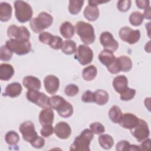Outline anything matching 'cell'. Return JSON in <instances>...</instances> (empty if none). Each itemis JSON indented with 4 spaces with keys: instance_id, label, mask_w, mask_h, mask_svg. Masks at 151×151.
Instances as JSON below:
<instances>
[{
    "instance_id": "obj_49",
    "label": "cell",
    "mask_w": 151,
    "mask_h": 151,
    "mask_svg": "<svg viewBox=\"0 0 151 151\" xmlns=\"http://www.w3.org/2000/svg\"><path fill=\"white\" fill-rule=\"evenodd\" d=\"M143 18H146V19H151V8H150V6H149L148 8H147L145 9L144 12L143 14Z\"/></svg>"
},
{
    "instance_id": "obj_47",
    "label": "cell",
    "mask_w": 151,
    "mask_h": 151,
    "mask_svg": "<svg viewBox=\"0 0 151 151\" xmlns=\"http://www.w3.org/2000/svg\"><path fill=\"white\" fill-rule=\"evenodd\" d=\"M136 6L140 9H144L150 6V1L148 0H137L135 1Z\"/></svg>"
},
{
    "instance_id": "obj_10",
    "label": "cell",
    "mask_w": 151,
    "mask_h": 151,
    "mask_svg": "<svg viewBox=\"0 0 151 151\" xmlns=\"http://www.w3.org/2000/svg\"><path fill=\"white\" fill-rule=\"evenodd\" d=\"M130 132L139 142H141L148 138L150 134V130L147 123L144 120L140 119L137 124L130 130Z\"/></svg>"
},
{
    "instance_id": "obj_3",
    "label": "cell",
    "mask_w": 151,
    "mask_h": 151,
    "mask_svg": "<svg viewBox=\"0 0 151 151\" xmlns=\"http://www.w3.org/2000/svg\"><path fill=\"white\" fill-rule=\"evenodd\" d=\"M53 22V17L46 12H40L37 17L31 19L29 25L35 33H41L45 29L50 27Z\"/></svg>"
},
{
    "instance_id": "obj_31",
    "label": "cell",
    "mask_w": 151,
    "mask_h": 151,
    "mask_svg": "<svg viewBox=\"0 0 151 151\" xmlns=\"http://www.w3.org/2000/svg\"><path fill=\"white\" fill-rule=\"evenodd\" d=\"M62 52L67 55H71L76 52L77 50L76 43L71 40H67L63 41L62 47L61 48Z\"/></svg>"
},
{
    "instance_id": "obj_46",
    "label": "cell",
    "mask_w": 151,
    "mask_h": 151,
    "mask_svg": "<svg viewBox=\"0 0 151 151\" xmlns=\"http://www.w3.org/2000/svg\"><path fill=\"white\" fill-rule=\"evenodd\" d=\"M30 144L32 147L36 149H40L45 145V140L42 137L38 136Z\"/></svg>"
},
{
    "instance_id": "obj_40",
    "label": "cell",
    "mask_w": 151,
    "mask_h": 151,
    "mask_svg": "<svg viewBox=\"0 0 151 151\" xmlns=\"http://www.w3.org/2000/svg\"><path fill=\"white\" fill-rule=\"evenodd\" d=\"M63 41L62 38L57 35H54L49 45L54 50H60L61 48L63 45Z\"/></svg>"
},
{
    "instance_id": "obj_34",
    "label": "cell",
    "mask_w": 151,
    "mask_h": 151,
    "mask_svg": "<svg viewBox=\"0 0 151 151\" xmlns=\"http://www.w3.org/2000/svg\"><path fill=\"white\" fill-rule=\"evenodd\" d=\"M143 14L139 11H134L129 16V22L134 27L140 25L143 22Z\"/></svg>"
},
{
    "instance_id": "obj_11",
    "label": "cell",
    "mask_w": 151,
    "mask_h": 151,
    "mask_svg": "<svg viewBox=\"0 0 151 151\" xmlns=\"http://www.w3.org/2000/svg\"><path fill=\"white\" fill-rule=\"evenodd\" d=\"M19 129L23 139L27 142L31 143L38 136L34 124L31 121L28 120L22 123Z\"/></svg>"
},
{
    "instance_id": "obj_37",
    "label": "cell",
    "mask_w": 151,
    "mask_h": 151,
    "mask_svg": "<svg viewBox=\"0 0 151 151\" xmlns=\"http://www.w3.org/2000/svg\"><path fill=\"white\" fill-rule=\"evenodd\" d=\"M136 94V90L133 88L127 87L120 93V99L123 101H129L134 98Z\"/></svg>"
},
{
    "instance_id": "obj_5",
    "label": "cell",
    "mask_w": 151,
    "mask_h": 151,
    "mask_svg": "<svg viewBox=\"0 0 151 151\" xmlns=\"http://www.w3.org/2000/svg\"><path fill=\"white\" fill-rule=\"evenodd\" d=\"M5 45L13 53L19 55L27 54L32 49V45L29 40H9L6 41Z\"/></svg>"
},
{
    "instance_id": "obj_29",
    "label": "cell",
    "mask_w": 151,
    "mask_h": 151,
    "mask_svg": "<svg viewBox=\"0 0 151 151\" xmlns=\"http://www.w3.org/2000/svg\"><path fill=\"white\" fill-rule=\"evenodd\" d=\"M98 140L100 146L106 150L111 149L114 145V140L113 137L107 134L100 135Z\"/></svg>"
},
{
    "instance_id": "obj_38",
    "label": "cell",
    "mask_w": 151,
    "mask_h": 151,
    "mask_svg": "<svg viewBox=\"0 0 151 151\" xmlns=\"http://www.w3.org/2000/svg\"><path fill=\"white\" fill-rule=\"evenodd\" d=\"M79 91L78 87L74 84H70L67 85L64 89L65 94L69 97H73L76 96Z\"/></svg>"
},
{
    "instance_id": "obj_28",
    "label": "cell",
    "mask_w": 151,
    "mask_h": 151,
    "mask_svg": "<svg viewBox=\"0 0 151 151\" xmlns=\"http://www.w3.org/2000/svg\"><path fill=\"white\" fill-rule=\"evenodd\" d=\"M97 74V69L94 65H90L85 67L82 71V76L86 81L94 80Z\"/></svg>"
},
{
    "instance_id": "obj_39",
    "label": "cell",
    "mask_w": 151,
    "mask_h": 151,
    "mask_svg": "<svg viewBox=\"0 0 151 151\" xmlns=\"http://www.w3.org/2000/svg\"><path fill=\"white\" fill-rule=\"evenodd\" d=\"M90 129L95 134H101L105 132L104 126L99 122H94L90 125Z\"/></svg>"
},
{
    "instance_id": "obj_6",
    "label": "cell",
    "mask_w": 151,
    "mask_h": 151,
    "mask_svg": "<svg viewBox=\"0 0 151 151\" xmlns=\"http://www.w3.org/2000/svg\"><path fill=\"white\" fill-rule=\"evenodd\" d=\"M26 97L28 100L41 108H45L50 106V97L45 93L40 92L38 90H28L27 92Z\"/></svg>"
},
{
    "instance_id": "obj_23",
    "label": "cell",
    "mask_w": 151,
    "mask_h": 151,
    "mask_svg": "<svg viewBox=\"0 0 151 151\" xmlns=\"http://www.w3.org/2000/svg\"><path fill=\"white\" fill-rule=\"evenodd\" d=\"M60 32L65 39L72 38L75 33V27L69 21L63 22L60 27Z\"/></svg>"
},
{
    "instance_id": "obj_17",
    "label": "cell",
    "mask_w": 151,
    "mask_h": 151,
    "mask_svg": "<svg viewBox=\"0 0 151 151\" xmlns=\"http://www.w3.org/2000/svg\"><path fill=\"white\" fill-rule=\"evenodd\" d=\"M98 58L100 63L106 67L107 69L110 68L117 59L113 52L105 49L100 52Z\"/></svg>"
},
{
    "instance_id": "obj_30",
    "label": "cell",
    "mask_w": 151,
    "mask_h": 151,
    "mask_svg": "<svg viewBox=\"0 0 151 151\" xmlns=\"http://www.w3.org/2000/svg\"><path fill=\"white\" fill-rule=\"evenodd\" d=\"M116 149L117 151H139V146L135 145H130L129 141L122 140L119 142L116 146Z\"/></svg>"
},
{
    "instance_id": "obj_33",
    "label": "cell",
    "mask_w": 151,
    "mask_h": 151,
    "mask_svg": "<svg viewBox=\"0 0 151 151\" xmlns=\"http://www.w3.org/2000/svg\"><path fill=\"white\" fill-rule=\"evenodd\" d=\"M122 114H123L120 107L116 105L112 106L109 111V117L110 120L114 123H119Z\"/></svg>"
},
{
    "instance_id": "obj_18",
    "label": "cell",
    "mask_w": 151,
    "mask_h": 151,
    "mask_svg": "<svg viewBox=\"0 0 151 151\" xmlns=\"http://www.w3.org/2000/svg\"><path fill=\"white\" fill-rule=\"evenodd\" d=\"M22 86L18 82L9 84L5 89L3 96H8L11 98H15L19 96L22 92Z\"/></svg>"
},
{
    "instance_id": "obj_32",
    "label": "cell",
    "mask_w": 151,
    "mask_h": 151,
    "mask_svg": "<svg viewBox=\"0 0 151 151\" xmlns=\"http://www.w3.org/2000/svg\"><path fill=\"white\" fill-rule=\"evenodd\" d=\"M84 1L83 0H70L69 1V4L68 6V11L71 15L78 14L84 4Z\"/></svg>"
},
{
    "instance_id": "obj_1",
    "label": "cell",
    "mask_w": 151,
    "mask_h": 151,
    "mask_svg": "<svg viewBox=\"0 0 151 151\" xmlns=\"http://www.w3.org/2000/svg\"><path fill=\"white\" fill-rule=\"evenodd\" d=\"M75 30L84 45H90L94 42L96 39L94 30L90 24L83 21H78L76 24Z\"/></svg>"
},
{
    "instance_id": "obj_21",
    "label": "cell",
    "mask_w": 151,
    "mask_h": 151,
    "mask_svg": "<svg viewBox=\"0 0 151 151\" xmlns=\"http://www.w3.org/2000/svg\"><path fill=\"white\" fill-rule=\"evenodd\" d=\"M112 84L115 91L120 94L128 87V80L126 76L119 75L114 78Z\"/></svg>"
},
{
    "instance_id": "obj_41",
    "label": "cell",
    "mask_w": 151,
    "mask_h": 151,
    "mask_svg": "<svg viewBox=\"0 0 151 151\" xmlns=\"http://www.w3.org/2000/svg\"><path fill=\"white\" fill-rule=\"evenodd\" d=\"M64 100V99L60 96H52L50 97V107L52 109L56 110L58 106Z\"/></svg>"
},
{
    "instance_id": "obj_44",
    "label": "cell",
    "mask_w": 151,
    "mask_h": 151,
    "mask_svg": "<svg viewBox=\"0 0 151 151\" xmlns=\"http://www.w3.org/2000/svg\"><path fill=\"white\" fill-rule=\"evenodd\" d=\"M54 133V127L52 124L45 125L42 127V129L40 130V134L42 137H48Z\"/></svg>"
},
{
    "instance_id": "obj_12",
    "label": "cell",
    "mask_w": 151,
    "mask_h": 151,
    "mask_svg": "<svg viewBox=\"0 0 151 151\" xmlns=\"http://www.w3.org/2000/svg\"><path fill=\"white\" fill-rule=\"evenodd\" d=\"M100 42L105 50L114 52L119 47V43L114 38L113 35L108 31L102 32L100 36Z\"/></svg>"
},
{
    "instance_id": "obj_15",
    "label": "cell",
    "mask_w": 151,
    "mask_h": 151,
    "mask_svg": "<svg viewBox=\"0 0 151 151\" xmlns=\"http://www.w3.org/2000/svg\"><path fill=\"white\" fill-rule=\"evenodd\" d=\"M54 130L55 135L61 139H67L71 134V129L70 125L64 122H60L57 123Z\"/></svg>"
},
{
    "instance_id": "obj_4",
    "label": "cell",
    "mask_w": 151,
    "mask_h": 151,
    "mask_svg": "<svg viewBox=\"0 0 151 151\" xmlns=\"http://www.w3.org/2000/svg\"><path fill=\"white\" fill-rule=\"evenodd\" d=\"M15 17L17 20L24 23L31 21L33 15V11L31 5L23 1H15L14 2Z\"/></svg>"
},
{
    "instance_id": "obj_27",
    "label": "cell",
    "mask_w": 151,
    "mask_h": 151,
    "mask_svg": "<svg viewBox=\"0 0 151 151\" xmlns=\"http://www.w3.org/2000/svg\"><path fill=\"white\" fill-rule=\"evenodd\" d=\"M94 103L98 105L106 104L109 99V96L108 93L102 89H98L94 92Z\"/></svg>"
},
{
    "instance_id": "obj_20",
    "label": "cell",
    "mask_w": 151,
    "mask_h": 151,
    "mask_svg": "<svg viewBox=\"0 0 151 151\" xmlns=\"http://www.w3.org/2000/svg\"><path fill=\"white\" fill-rule=\"evenodd\" d=\"M24 86L28 90H39L41 87V82L39 78L32 76H25L22 80Z\"/></svg>"
},
{
    "instance_id": "obj_19",
    "label": "cell",
    "mask_w": 151,
    "mask_h": 151,
    "mask_svg": "<svg viewBox=\"0 0 151 151\" xmlns=\"http://www.w3.org/2000/svg\"><path fill=\"white\" fill-rule=\"evenodd\" d=\"M88 4V5L85 7L83 11L84 17L89 21H96L100 15L99 9L97 6L90 3Z\"/></svg>"
},
{
    "instance_id": "obj_35",
    "label": "cell",
    "mask_w": 151,
    "mask_h": 151,
    "mask_svg": "<svg viewBox=\"0 0 151 151\" xmlns=\"http://www.w3.org/2000/svg\"><path fill=\"white\" fill-rule=\"evenodd\" d=\"M5 140L9 145H15L19 141V134L15 131H9L5 136Z\"/></svg>"
},
{
    "instance_id": "obj_26",
    "label": "cell",
    "mask_w": 151,
    "mask_h": 151,
    "mask_svg": "<svg viewBox=\"0 0 151 151\" xmlns=\"http://www.w3.org/2000/svg\"><path fill=\"white\" fill-rule=\"evenodd\" d=\"M117 61L120 71L128 72L133 66L132 60L127 56L121 55L117 58Z\"/></svg>"
},
{
    "instance_id": "obj_22",
    "label": "cell",
    "mask_w": 151,
    "mask_h": 151,
    "mask_svg": "<svg viewBox=\"0 0 151 151\" xmlns=\"http://www.w3.org/2000/svg\"><path fill=\"white\" fill-rule=\"evenodd\" d=\"M55 110H57L60 116L64 118H68L73 113V107L71 103L64 100Z\"/></svg>"
},
{
    "instance_id": "obj_14",
    "label": "cell",
    "mask_w": 151,
    "mask_h": 151,
    "mask_svg": "<svg viewBox=\"0 0 151 151\" xmlns=\"http://www.w3.org/2000/svg\"><path fill=\"white\" fill-rule=\"evenodd\" d=\"M139 120V119L134 114L130 113H125L122 114L119 123L122 127L131 130L137 124Z\"/></svg>"
},
{
    "instance_id": "obj_9",
    "label": "cell",
    "mask_w": 151,
    "mask_h": 151,
    "mask_svg": "<svg viewBox=\"0 0 151 151\" xmlns=\"http://www.w3.org/2000/svg\"><path fill=\"white\" fill-rule=\"evenodd\" d=\"M7 35L10 40H29L30 38V33L26 27H18L16 25H11L8 27Z\"/></svg>"
},
{
    "instance_id": "obj_13",
    "label": "cell",
    "mask_w": 151,
    "mask_h": 151,
    "mask_svg": "<svg viewBox=\"0 0 151 151\" xmlns=\"http://www.w3.org/2000/svg\"><path fill=\"white\" fill-rule=\"evenodd\" d=\"M44 85L48 93L54 94L57 92L59 88V78L54 75H48L44 79Z\"/></svg>"
},
{
    "instance_id": "obj_45",
    "label": "cell",
    "mask_w": 151,
    "mask_h": 151,
    "mask_svg": "<svg viewBox=\"0 0 151 151\" xmlns=\"http://www.w3.org/2000/svg\"><path fill=\"white\" fill-rule=\"evenodd\" d=\"M81 100L84 103H94L95 100L94 93L90 90H87L83 93Z\"/></svg>"
},
{
    "instance_id": "obj_16",
    "label": "cell",
    "mask_w": 151,
    "mask_h": 151,
    "mask_svg": "<svg viewBox=\"0 0 151 151\" xmlns=\"http://www.w3.org/2000/svg\"><path fill=\"white\" fill-rule=\"evenodd\" d=\"M54 114L52 109L50 107L43 108L39 114V122L42 126L52 124Z\"/></svg>"
},
{
    "instance_id": "obj_24",
    "label": "cell",
    "mask_w": 151,
    "mask_h": 151,
    "mask_svg": "<svg viewBox=\"0 0 151 151\" xmlns=\"http://www.w3.org/2000/svg\"><path fill=\"white\" fill-rule=\"evenodd\" d=\"M12 8L11 5L5 2L0 3V20L1 22L8 21L12 16Z\"/></svg>"
},
{
    "instance_id": "obj_48",
    "label": "cell",
    "mask_w": 151,
    "mask_h": 151,
    "mask_svg": "<svg viewBox=\"0 0 151 151\" xmlns=\"http://www.w3.org/2000/svg\"><path fill=\"white\" fill-rule=\"evenodd\" d=\"M150 139L147 138L142 141V143L139 146V150H149L150 149Z\"/></svg>"
},
{
    "instance_id": "obj_42",
    "label": "cell",
    "mask_w": 151,
    "mask_h": 151,
    "mask_svg": "<svg viewBox=\"0 0 151 151\" xmlns=\"http://www.w3.org/2000/svg\"><path fill=\"white\" fill-rule=\"evenodd\" d=\"M131 3L132 2L130 0H120L117 2V8L119 11L125 12L130 8Z\"/></svg>"
},
{
    "instance_id": "obj_51",
    "label": "cell",
    "mask_w": 151,
    "mask_h": 151,
    "mask_svg": "<svg viewBox=\"0 0 151 151\" xmlns=\"http://www.w3.org/2000/svg\"><path fill=\"white\" fill-rule=\"evenodd\" d=\"M145 50L147 52H150V41H148V42L145 45Z\"/></svg>"
},
{
    "instance_id": "obj_25",
    "label": "cell",
    "mask_w": 151,
    "mask_h": 151,
    "mask_svg": "<svg viewBox=\"0 0 151 151\" xmlns=\"http://www.w3.org/2000/svg\"><path fill=\"white\" fill-rule=\"evenodd\" d=\"M14 74L13 67L6 63H2L0 65V79L2 81H8Z\"/></svg>"
},
{
    "instance_id": "obj_50",
    "label": "cell",
    "mask_w": 151,
    "mask_h": 151,
    "mask_svg": "<svg viewBox=\"0 0 151 151\" xmlns=\"http://www.w3.org/2000/svg\"><path fill=\"white\" fill-rule=\"evenodd\" d=\"M108 1H88V3H90V4H91L93 5H94L96 6H97L99 4H104V3H106Z\"/></svg>"
},
{
    "instance_id": "obj_8",
    "label": "cell",
    "mask_w": 151,
    "mask_h": 151,
    "mask_svg": "<svg viewBox=\"0 0 151 151\" xmlns=\"http://www.w3.org/2000/svg\"><path fill=\"white\" fill-rule=\"evenodd\" d=\"M120 39L129 44H134L139 41L140 38V32L139 29H133L125 26L120 28L119 32Z\"/></svg>"
},
{
    "instance_id": "obj_43",
    "label": "cell",
    "mask_w": 151,
    "mask_h": 151,
    "mask_svg": "<svg viewBox=\"0 0 151 151\" xmlns=\"http://www.w3.org/2000/svg\"><path fill=\"white\" fill-rule=\"evenodd\" d=\"M53 36V35H52L48 32H42L40 34L38 39L41 42L49 45Z\"/></svg>"
},
{
    "instance_id": "obj_7",
    "label": "cell",
    "mask_w": 151,
    "mask_h": 151,
    "mask_svg": "<svg viewBox=\"0 0 151 151\" xmlns=\"http://www.w3.org/2000/svg\"><path fill=\"white\" fill-rule=\"evenodd\" d=\"M74 58L81 65L88 64L91 63L93 59V50L86 45H79L75 52Z\"/></svg>"
},
{
    "instance_id": "obj_2",
    "label": "cell",
    "mask_w": 151,
    "mask_h": 151,
    "mask_svg": "<svg viewBox=\"0 0 151 151\" xmlns=\"http://www.w3.org/2000/svg\"><path fill=\"white\" fill-rule=\"evenodd\" d=\"M94 137V133L90 129L83 130L81 134L74 139V142L70 146L71 151H89L90 145Z\"/></svg>"
},
{
    "instance_id": "obj_36",
    "label": "cell",
    "mask_w": 151,
    "mask_h": 151,
    "mask_svg": "<svg viewBox=\"0 0 151 151\" xmlns=\"http://www.w3.org/2000/svg\"><path fill=\"white\" fill-rule=\"evenodd\" d=\"M12 55V51L6 45L1 46L0 48V59L1 61H8L10 60Z\"/></svg>"
}]
</instances>
